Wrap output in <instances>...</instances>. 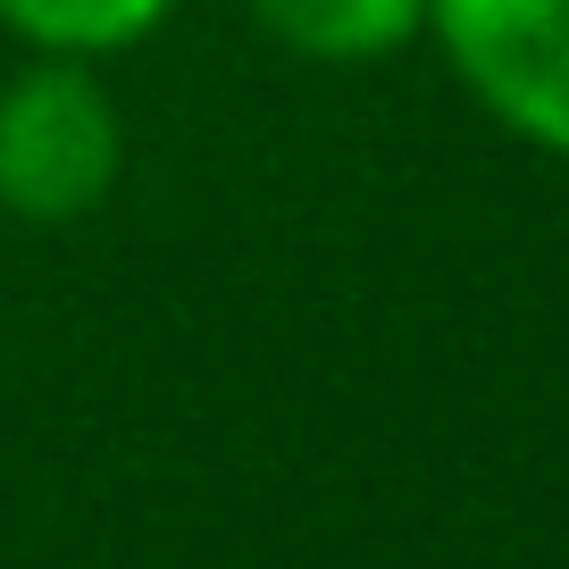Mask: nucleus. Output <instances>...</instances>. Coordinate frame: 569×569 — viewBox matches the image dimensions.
<instances>
[{
  "mask_svg": "<svg viewBox=\"0 0 569 569\" xmlns=\"http://www.w3.org/2000/svg\"><path fill=\"white\" fill-rule=\"evenodd\" d=\"M126 177V126L92 59L34 51L0 84V210L26 227L92 218Z\"/></svg>",
  "mask_w": 569,
  "mask_h": 569,
  "instance_id": "nucleus-1",
  "label": "nucleus"
},
{
  "mask_svg": "<svg viewBox=\"0 0 569 569\" xmlns=\"http://www.w3.org/2000/svg\"><path fill=\"white\" fill-rule=\"evenodd\" d=\"M427 26L486 118L569 160V0H427Z\"/></svg>",
  "mask_w": 569,
  "mask_h": 569,
  "instance_id": "nucleus-2",
  "label": "nucleus"
},
{
  "mask_svg": "<svg viewBox=\"0 0 569 569\" xmlns=\"http://www.w3.org/2000/svg\"><path fill=\"white\" fill-rule=\"evenodd\" d=\"M251 18L293 59L369 68V59H393L427 26V0H251Z\"/></svg>",
  "mask_w": 569,
  "mask_h": 569,
  "instance_id": "nucleus-3",
  "label": "nucleus"
},
{
  "mask_svg": "<svg viewBox=\"0 0 569 569\" xmlns=\"http://www.w3.org/2000/svg\"><path fill=\"white\" fill-rule=\"evenodd\" d=\"M177 0H0V26L59 59H109L126 42L160 34Z\"/></svg>",
  "mask_w": 569,
  "mask_h": 569,
  "instance_id": "nucleus-4",
  "label": "nucleus"
}]
</instances>
